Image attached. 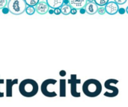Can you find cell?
I'll return each instance as SVG.
<instances>
[{
  "instance_id": "cell-9",
  "label": "cell",
  "mask_w": 128,
  "mask_h": 107,
  "mask_svg": "<svg viewBox=\"0 0 128 107\" xmlns=\"http://www.w3.org/2000/svg\"><path fill=\"white\" fill-rule=\"evenodd\" d=\"M88 3L87 0H70L69 1V4L72 8L80 10L81 8L86 7Z\"/></svg>"
},
{
  "instance_id": "cell-26",
  "label": "cell",
  "mask_w": 128,
  "mask_h": 107,
  "mask_svg": "<svg viewBox=\"0 0 128 107\" xmlns=\"http://www.w3.org/2000/svg\"><path fill=\"white\" fill-rule=\"evenodd\" d=\"M76 13H77V10L76 9H74V8H72L71 9V11H70V13L71 14L75 15V14H76Z\"/></svg>"
},
{
  "instance_id": "cell-18",
  "label": "cell",
  "mask_w": 128,
  "mask_h": 107,
  "mask_svg": "<svg viewBox=\"0 0 128 107\" xmlns=\"http://www.w3.org/2000/svg\"><path fill=\"white\" fill-rule=\"evenodd\" d=\"M98 13L100 15H104L106 13V9L105 7H99L98 9Z\"/></svg>"
},
{
  "instance_id": "cell-21",
  "label": "cell",
  "mask_w": 128,
  "mask_h": 107,
  "mask_svg": "<svg viewBox=\"0 0 128 107\" xmlns=\"http://www.w3.org/2000/svg\"><path fill=\"white\" fill-rule=\"evenodd\" d=\"M53 13H54V14H56V15H59L60 13H62V12H61V8L59 7V8L53 9Z\"/></svg>"
},
{
  "instance_id": "cell-17",
  "label": "cell",
  "mask_w": 128,
  "mask_h": 107,
  "mask_svg": "<svg viewBox=\"0 0 128 107\" xmlns=\"http://www.w3.org/2000/svg\"><path fill=\"white\" fill-rule=\"evenodd\" d=\"M94 3L98 5V6H100V7H104V6H106L108 2L110 1L109 0H95L94 1Z\"/></svg>"
},
{
  "instance_id": "cell-10",
  "label": "cell",
  "mask_w": 128,
  "mask_h": 107,
  "mask_svg": "<svg viewBox=\"0 0 128 107\" xmlns=\"http://www.w3.org/2000/svg\"><path fill=\"white\" fill-rule=\"evenodd\" d=\"M50 10L49 6L46 3V1H39V3L35 6V10L39 14H45Z\"/></svg>"
},
{
  "instance_id": "cell-2",
  "label": "cell",
  "mask_w": 128,
  "mask_h": 107,
  "mask_svg": "<svg viewBox=\"0 0 128 107\" xmlns=\"http://www.w3.org/2000/svg\"><path fill=\"white\" fill-rule=\"evenodd\" d=\"M82 92L88 98H96L102 92V84L96 79H88L82 84Z\"/></svg>"
},
{
  "instance_id": "cell-5",
  "label": "cell",
  "mask_w": 128,
  "mask_h": 107,
  "mask_svg": "<svg viewBox=\"0 0 128 107\" xmlns=\"http://www.w3.org/2000/svg\"><path fill=\"white\" fill-rule=\"evenodd\" d=\"M118 83V80L116 79H109L105 81L104 86L106 88L107 91L104 93V96L107 98H115L116 97L118 93L119 90L116 86V85Z\"/></svg>"
},
{
  "instance_id": "cell-29",
  "label": "cell",
  "mask_w": 128,
  "mask_h": 107,
  "mask_svg": "<svg viewBox=\"0 0 128 107\" xmlns=\"http://www.w3.org/2000/svg\"><path fill=\"white\" fill-rule=\"evenodd\" d=\"M125 10H126V13H128V6L127 7V8H126Z\"/></svg>"
},
{
  "instance_id": "cell-22",
  "label": "cell",
  "mask_w": 128,
  "mask_h": 107,
  "mask_svg": "<svg viewBox=\"0 0 128 107\" xmlns=\"http://www.w3.org/2000/svg\"><path fill=\"white\" fill-rule=\"evenodd\" d=\"M2 13L4 14H7V13H8L10 12V10H9V9H8V7H4V8H2Z\"/></svg>"
},
{
  "instance_id": "cell-25",
  "label": "cell",
  "mask_w": 128,
  "mask_h": 107,
  "mask_svg": "<svg viewBox=\"0 0 128 107\" xmlns=\"http://www.w3.org/2000/svg\"><path fill=\"white\" fill-rule=\"evenodd\" d=\"M59 74H60V76H62V77H64V76L66 75V71H64V70H62V71L59 72Z\"/></svg>"
},
{
  "instance_id": "cell-3",
  "label": "cell",
  "mask_w": 128,
  "mask_h": 107,
  "mask_svg": "<svg viewBox=\"0 0 128 107\" xmlns=\"http://www.w3.org/2000/svg\"><path fill=\"white\" fill-rule=\"evenodd\" d=\"M57 83V80L54 79L45 80L40 86V90L42 94L47 98H54L57 96L56 92L54 90L53 86Z\"/></svg>"
},
{
  "instance_id": "cell-6",
  "label": "cell",
  "mask_w": 128,
  "mask_h": 107,
  "mask_svg": "<svg viewBox=\"0 0 128 107\" xmlns=\"http://www.w3.org/2000/svg\"><path fill=\"white\" fill-rule=\"evenodd\" d=\"M81 80L76 78V74H71L70 78L68 80V83L70 84V93L71 95L74 98H80V93L77 92V88L76 85L80 83Z\"/></svg>"
},
{
  "instance_id": "cell-19",
  "label": "cell",
  "mask_w": 128,
  "mask_h": 107,
  "mask_svg": "<svg viewBox=\"0 0 128 107\" xmlns=\"http://www.w3.org/2000/svg\"><path fill=\"white\" fill-rule=\"evenodd\" d=\"M8 1L7 0H0V9L4 8L8 4Z\"/></svg>"
},
{
  "instance_id": "cell-24",
  "label": "cell",
  "mask_w": 128,
  "mask_h": 107,
  "mask_svg": "<svg viewBox=\"0 0 128 107\" xmlns=\"http://www.w3.org/2000/svg\"><path fill=\"white\" fill-rule=\"evenodd\" d=\"M3 83H4V80H2V79L0 78V85L2 84ZM3 97H4V92H2L0 91V98H3Z\"/></svg>"
},
{
  "instance_id": "cell-8",
  "label": "cell",
  "mask_w": 128,
  "mask_h": 107,
  "mask_svg": "<svg viewBox=\"0 0 128 107\" xmlns=\"http://www.w3.org/2000/svg\"><path fill=\"white\" fill-rule=\"evenodd\" d=\"M106 13L110 15H114L118 13L119 7L115 1H109L108 4L105 6Z\"/></svg>"
},
{
  "instance_id": "cell-13",
  "label": "cell",
  "mask_w": 128,
  "mask_h": 107,
  "mask_svg": "<svg viewBox=\"0 0 128 107\" xmlns=\"http://www.w3.org/2000/svg\"><path fill=\"white\" fill-rule=\"evenodd\" d=\"M59 95L62 98L66 96V80L64 79L59 80Z\"/></svg>"
},
{
  "instance_id": "cell-7",
  "label": "cell",
  "mask_w": 128,
  "mask_h": 107,
  "mask_svg": "<svg viewBox=\"0 0 128 107\" xmlns=\"http://www.w3.org/2000/svg\"><path fill=\"white\" fill-rule=\"evenodd\" d=\"M18 83L17 79H8L6 80V96L10 98L13 96V86Z\"/></svg>"
},
{
  "instance_id": "cell-23",
  "label": "cell",
  "mask_w": 128,
  "mask_h": 107,
  "mask_svg": "<svg viewBox=\"0 0 128 107\" xmlns=\"http://www.w3.org/2000/svg\"><path fill=\"white\" fill-rule=\"evenodd\" d=\"M118 13H119L122 14H122H124V13H126V10H125L124 8H123V7H119Z\"/></svg>"
},
{
  "instance_id": "cell-16",
  "label": "cell",
  "mask_w": 128,
  "mask_h": 107,
  "mask_svg": "<svg viewBox=\"0 0 128 107\" xmlns=\"http://www.w3.org/2000/svg\"><path fill=\"white\" fill-rule=\"evenodd\" d=\"M39 0H25V2L27 6H32L34 7L39 3Z\"/></svg>"
},
{
  "instance_id": "cell-4",
  "label": "cell",
  "mask_w": 128,
  "mask_h": 107,
  "mask_svg": "<svg viewBox=\"0 0 128 107\" xmlns=\"http://www.w3.org/2000/svg\"><path fill=\"white\" fill-rule=\"evenodd\" d=\"M25 0H10L8 3V7L10 12L14 15L22 13L26 7Z\"/></svg>"
},
{
  "instance_id": "cell-14",
  "label": "cell",
  "mask_w": 128,
  "mask_h": 107,
  "mask_svg": "<svg viewBox=\"0 0 128 107\" xmlns=\"http://www.w3.org/2000/svg\"><path fill=\"white\" fill-rule=\"evenodd\" d=\"M61 8V12L62 14L64 15H68L70 13V11H71V9L72 7L70 6V4H63L62 6L60 7Z\"/></svg>"
},
{
  "instance_id": "cell-15",
  "label": "cell",
  "mask_w": 128,
  "mask_h": 107,
  "mask_svg": "<svg viewBox=\"0 0 128 107\" xmlns=\"http://www.w3.org/2000/svg\"><path fill=\"white\" fill-rule=\"evenodd\" d=\"M35 7H32V6H26L25 12L28 15H33L35 13Z\"/></svg>"
},
{
  "instance_id": "cell-28",
  "label": "cell",
  "mask_w": 128,
  "mask_h": 107,
  "mask_svg": "<svg viewBox=\"0 0 128 107\" xmlns=\"http://www.w3.org/2000/svg\"><path fill=\"white\" fill-rule=\"evenodd\" d=\"M48 11H49V13H50V14H52V13H53V9H50V10H49Z\"/></svg>"
},
{
  "instance_id": "cell-27",
  "label": "cell",
  "mask_w": 128,
  "mask_h": 107,
  "mask_svg": "<svg viewBox=\"0 0 128 107\" xmlns=\"http://www.w3.org/2000/svg\"><path fill=\"white\" fill-rule=\"evenodd\" d=\"M80 13L81 14H84V13H86V8H85V7L81 8V9L80 10Z\"/></svg>"
},
{
  "instance_id": "cell-20",
  "label": "cell",
  "mask_w": 128,
  "mask_h": 107,
  "mask_svg": "<svg viewBox=\"0 0 128 107\" xmlns=\"http://www.w3.org/2000/svg\"><path fill=\"white\" fill-rule=\"evenodd\" d=\"M115 2L118 4V5H120V4H124L127 2V0H116Z\"/></svg>"
},
{
  "instance_id": "cell-11",
  "label": "cell",
  "mask_w": 128,
  "mask_h": 107,
  "mask_svg": "<svg viewBox=\"0 0 128 107\" xmlns=\"http://www.w3.org/2000/svg\"><path fill=\"white\" fill-rule=\"evenodd\" d=\"M85 8H86V11L87 13L90 15H93L98 13V6L94 3V1H88Z\"/></svg>"
},
{
  "instance_id": "cell-1",
  "label": "cell",
  "mask_w": 128,
  "mask_h": 107,
  "mask_svg": "<svg viewBox=\"0 0 128 107\" xmlns=\"http://www.w3.org/2000/svg\"><path fill=\"white\" fill-rule=\"evenodd\" d=\"M39 90L38 83L32 79H25L19 84V92L23 97L32 98L35 96Z\"/></svg>"
},
{
  "instance_id": "cell-12",
  "label": "cell",
  "mask_w": 128,
  "mask_h": 107,
  "mask_svg": "<svg viewBox=\"0 0 128 107\" xmlns=\"http://www.w3.org/2000/svg\"><path fill=\"white\" fill-rule=\"evenodd\" d=\"M46 3L49 6V7L52 9H56V8H59L62 6L64 4L63 0H46Z\"/></svg>"
}]
</instances>
